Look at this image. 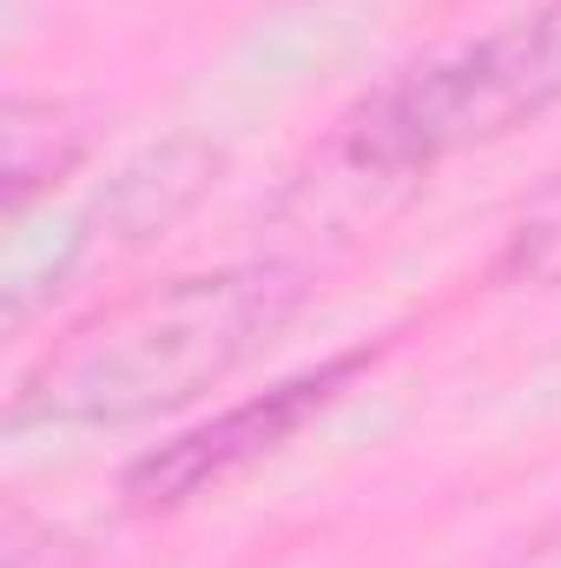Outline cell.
Segmentation results:
<instances>
[{
    "label": "cell",
    "mask_w": 561,
    "mask_h": 568,
    "mask_svg": "<svg viewBox=\"0 0 561 568\" xmlns=\"http://www.w3.org/2000/svg\"><path fill=\"white\" fill-rule=\"evenodd\" d=\"M86 113L67 100H7L0 113V179H7V212L20 219L40 192H53L80 159H86Z\"/></svg>",
    "instance_id": "5b68a950"
},
{
    "label": "cell",
    "mask_w": 561,
    "mask_h": 568,
    "mask_svg": "<svg viewBox=\"0 0 561 568\" xmlns=\"http://www.w3.org/2000/svg\"><path fill=\"white\" fill-rule=\"evenodd\" d=\"M364 364H370V351H344V357H330V364H317L304 377H284L272 390L232 404L212 424H198V429H185V436H172V443H159V449H145L140 463L126 469V503L172 509V503H192V496L232 483L238 469H252L258 456H272L278 443H290Z\"/></svg>",
    "instance_id": "3957f363"
},
{
    "label": "cell",
    "mask_w": 561,
    "mask_h": 568,
    "mask_svg": "<svg viewBox=\"0 0 561 568\" xmlns=\"http://www.w3.org/2000/svg\"><path fill=\"white\" fill-rule=\"evenodd\" d=\"M549 106H561V0L384 80L344 113L330 159L364 185H410L449 152L502 140Z\"/></svg>",
    "instance_id": "7a4b0ae2"
},
{
    "label": "cell",
    "mask_w": 561,
    "mask_h": 568,
    "mask_svg": "<svg viewBox=\"0 0 561 568\" xmlns=\"http://www.w3.org/2000/svg\"><path fill=\"white\" fill-rule=\"evenodd\" d=\"M502 568H561V523H549L542 536H529V542H522Z\"/></svg>",
    "instance_id": "52a82bcc"
},
{
    "label": "cell",
    "mask_w": 561,
    "mask_h": 568,
    "mask_svg": "<svg viewBox=\"0 0 561 568\" xmlns=\"http://www.w3.org/2000/svg\"><path fill=\"white\" fill-rule=\"evenodd\" d=\"M290 265H225L145 284L67 324L13 384V429H120L198 404L252 364L297 311Z\"/></svg>",
    "instance_id": "6da1fadb"
},
{
    "label": "cell",
    "mask_w": 561,
    "mask_h": 568,
    "mask_svg": "<svg viewBox=\"0 0 561 568\" xmlns=\"http://www.w3.org/2000/svg\"><path fill=\"white\" fill-rule=\"evenodd\" d=\"M212 185H218V152L205 140L152 145L145 159H133V165L106 185L100 212H93V219L80 225V239H73L67 272H73V265H93L100 245H106V252H133L145 239H159V232H165L172 219H185Z\"/></svg>",
    "instance_id": "277c9868"
},
{
    "label": "cell",
    "mask_w": 561,
    "mask_h": 568,
    "mask_svg": "<svg viewBox=\"0 0 561 568\" xmlns=\"http://www.w3.org/2000/svg\"><path fill=\"white\" fill-rule=\"evenodd\" d=\"M7 568H73L67 542H53V529H33L27 516H7Z\"/></svg>",
    "instance_id": "8992f818"
}]
</instances>
